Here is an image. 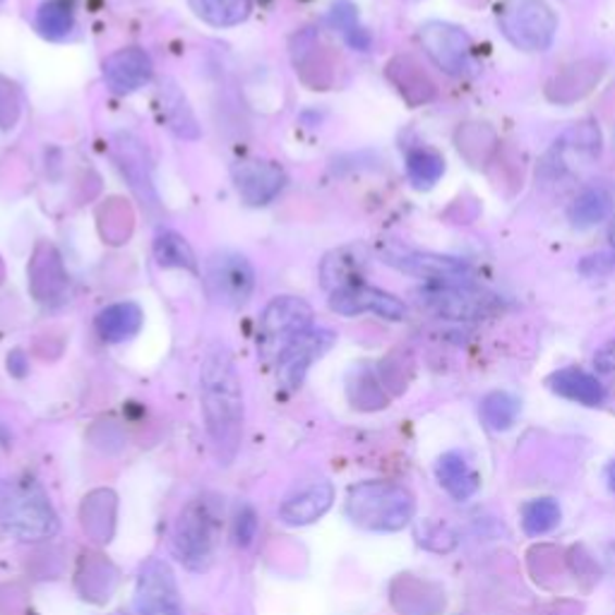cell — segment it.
<instances>
[{"label": "cell", "instance_id": "cell-31", "mask_svg": "<svg viewBox=\"0 0 615 615\" xmlns=\"http://www.w3.org/2000/svg\"><path fill=\"white\" fill-rule=\"evenodd\" d=\"M258 534V515L255 510L250 505H241L236 512V522H234V539L241 549H248L250 543L255 541Z\"/></svg>", "mask_w": 615, "mask_h": 615}, {"label": "cell", "instance_id": "cell-2", "mask_svg": "<svg viewBox=\"0 0 615 615\" xmlns=\"http://www.w3.org/2000/svg\"><path fill=\"white\" fill-rule=\"evenodd\" d=\"M0 524L20 541H47L61 529L47 491L29 474L0 484Z\"/></svg>", "mask_w": 615, "mask_h": 615}, {"label": "cell", "instance_id": "cell-7", "mask_svg": "<svg viewBox=\"0 0 615 615\" xmlns=\"http://www.w3.org/2000/svg\"><path fill=\"white\" fill-rule=\"evenodd\" d=\"M204 289L216 305L243 308L255 289V269L236 250H216L204 265Z\"/></svg>", "mask_w": 615, "mask_h": 615}, {"label": "cell", "instance_id": "cell-22", "mask_svg": "<svg viewBox=\"0 0 615 615\" xmlns=\"http://www.w3.org/2000/svg\"><path fill=\"white\" fill-rule=\"evenodd\" d=\"M142 321V308L133 301H123L104 308V311L97 315L95 327L99 337L109 341V344H121V341H128L140 332Z\"/></svg>", "mask_w": 615, "mask_h": 615}, {"label": "cell", "instance_id": "cell-24", "mask_svg": "<svg viewBox=\"0 0 615 615\" xmlns=\"http://www.w3.org/2000/svg\"><path fill=\"white\" fill-rule=\"evenodd\" d=\"M154 260L159 267L164 269H188V272H198V260L196 253H192L190 243L186 241L184 236L164 229L159 231L154 238Z\"/></svg>", "mask_w": 615, "mask_h": 615}, {"label": "cell", "instance_id": "cell-16", "mask_svg": "<svg viewBox=\"0 0 615 615\" xmlns=\"http://www.w3.org/2000/svg\"><path fill=\"white\" fill-rule=\"evenodd\" d=\"M332 500L335 486L321 478V481L305 484L299 491L287 495V500H284L279 507V517L291 524V527H305V524L321 519L325 512L332 507Z\"/></svg>", "mask_w": 615, "mask_h": 615}, {"label": "cell", "instance_id": "cell-1", "mask_svg": "<svg viewBox=\"0 0 615 615\" xmlns=\"http://www.w3.org/2000/svg\"><path fill=\"white\" fill-rule=\"evenodd\" d=\"M200 400L204 424L222 464H231L243 436V392L231 351L214 347L200 368Z\"/></svg>", "mask_w": 615, "mask_h": 615}, {"label": "cell", "instance_id": "cell-11", "mask_svg": "<svg viewBox=\"0 0 615 615\" xmlns=\"http://www.w3.org/2000/svg\"><path fill=\"white\" fill-rule=\"evenodd\" d=\"M135 613L138 615H184V601L174 569L168 563L150 557L138 575L135 587Z\"/></svg>", "mask_w": 615, "mask_h": 615}, {"label": "cell", "instance_id": "cell-10", "mask_svg": "<svg viewBox=\"0 0 615 615\" xmlns=\"http://www.w3.org/2000/svg\"><path fill=\"white\" fill-rule=\"evenodd\" d=\"M382 262L387 265L404 272V275H412L418 279H428L432 284L438 281H464L469 277V262L450 258V255H438L428 253V250L409 248L402 243H385L382 250Z\"/></svg>", "mask_w": 615, "mask_h": 615}, {"label": "cell", "instance_id": "cell-9", "mask_svg": "<svg viewBox=\"0 0 615 615\" xmlns=\"http://www.w3.org/2000/svg\"><path fill=\"white\" fill-rule=\"evenodd\" d=\"M418 39L442 73L452 77L474 73V43L464 29L448 25V22H428L421 27Z\"/></svg>", "mask_w": 615, "mask_h": 615}, {"label": "cell", "instance_id": "cell-18", "mask_svg": "<svg viewBox=\"0 0 615 615\" xmlns=\"http://www.w3.org/2000/svg\"><path fill=\"white\" fill-rule=\"evenodd\" d=\"M366 248L363 246H344L339 250H332L321 265V281L323 289L335 293L339 289L354 287L361 284L363 272H366Z\"/></svg>", "mask_w": 615, "mask_h": 615}, {"label": "cell", "instance_id": "cell-28", "mask_svg": "<svg viewBox=\"0 0 615 615\" xmlns=\"http://www.w3.org/2000/svg\"><path fill=\"white\" fill-rule=\"evenodd\" d=\"M522 529L527 537L551 534L561 522V505L553 498H534L522 505Z\"/></svg>", "mask_w": 615, "mask_h": 615}, {"label": "cell", "instance_id": "cell-25", "mask_svg": "<svg viewBox=\"0 0 615 615\" xmlns=\"http://www.w3.org/2000/svg\"><path fill=\"white\" fill-rule=\"evenodd\" d=\"M190 8L212 27H236L250 17V0H190Z\"/></svg>", "mask_w": 615, "mask_h": 615}, {"label": "cell", "instance_id": "cell-19", "mask_svg": "<svg viewBox=\"0 0 615 615\" xmlns=\"http://www.w3.org/2000/svg\"><path fill=\"white\" fill-rule=\"evenodd\" d=\"M549 387L563 400L577 402L582 406H601L606 402V387L601 385L597 375L575 366L555 371L549 378Z\"/></svg>", "mask_w": 615, "mask_h": 615}, {"label": "cell", "instance_id": "cell-15", "mask_svg": "<svg viewBox=\"0 0 615 615\" xmlns=\"http://www.w3.org/2000/svg\"><path fill=\"white\" fill-rule=\"evenodd\" d=\"M154 75L152 59L142 49H121L104 61V79L116 95H133Z\"/></svg>", "mask_w": 615, "mask_h": 615}, {"label": "cell", "instance_id": "cell-4", "mask_svg": "<svg viewBox=\"0 0 615 615\" xmlns=\"http://www.w3.org/2000/svg\"><path fill=\"white\" fill-rule=\"evenodd\" d=\"M219 512L210 498L190 500L180 512L174 529V555L186 567L204 573L214 563L216 543H219Z\"/></svg>", "mask_w": 615, "mask_h": 615}, {"label": "cell", "instance_id": "cell-26", "mask_svg": "<svg viewBox=\"0 0 615 615\" xmlns=\"http://www.w3.org/2000/svg\"><path fill=\"white\" fill-rule=\"evenodd\" d=\"M75 27L73 0H47L37 13V29L51 41H61Z\"/></svg>", "mask_w": 615, "mask_h": 615}, {"label": "cell", "instance_id": "cell-33", "mask_svg": "<svg viewBox=\"0 0 615 615\" xmlns=\"http://www.w3.org/2000/svg\"><path fill=\"white\" fill-rule=\"evenodd\" d=\"M594 366L603 375H615V339L606 341L594 356Z\"/></svg>", "mask_w": 615, "mask_h": 615}, {"label": "cell", "instance_id": "cell-23", "mask_svg": "<svg viewBox=\"0 0 615 615\" xmlns=\"http://www.w3.org/2000/svg\"><path fill=\"white\" fill-rule=\"evenodd\" d=\"M613 208L615 198L606 186H589L569 204L567 219L575 229H591V226L606 222Z\"/></svg>", "mask_w": 615, "mask_h": 615}, {"label": "cell", "instance_id": "cell-30", "mask_svg": "<svg viewBox=\"0 0 615 615\" xmlns=\"http://www.w3.org/2000/svg\"><path fill=\"white\" fill-rule=\"evenodd\" d=\"M20 116V95L13 83L0 77V128H13Z\"/></svg>", "mask_w": 615, "mask_h": 615}, {"label": "cell", "instance_id": "cell-8", "mask_svg": "<svg viewBox=\"0 0 615 615\" xmlns=\"http://www.w3.org/2000/svg\"><path fill=\"white\" fill-rule=\"evenodd\" d=\"M313 327V308L296 296H279L260 317L258 344L265 356H279V351L305 329Z\"/></svg>", "mask_w": 615, "mask_h": 615}, {"label": "cell", "instance_id": "cell-13", "mask_svg": "<svg viewBox=\"0 0 615 615\" xmlns=\"http://www.w3.org/2000/svg\"><path fill=\"white\" fill-rule=\"evenodd\" d=\"M329 308L335 313L354 317L363 313H373L385 321L400 323L406 317V305L397 299V296L387 293L382 289L368 287V284H354V287L339 289L335 293H329Z\"/></svg>", "mask_w": 615, "mask_h": 615}, {"label": "cell", "instance_id": "cell-5", "mask_svg": "<svg viewBox=\"0 0 615 615\" xmlns=\"http://www.w3.org/2000/svg\"><path fill=\"white\" fill-rule=\"evenodd\" d=\"M416 296L418 303L432 315L460 323L486 321V317L498 315L505 305L498 293L472 287L466 281H438L416 291Z\"/></svg>", "mask_w": 615, "mask_h": 615}, {"label": "cell", "instance_id": "cell-32", "mask_svg": "<svg viewBox=\"0 0 615 615\" xmlns=\"http://www.w3.org/2000/svg\"><path fill=\"white\" fill-rule=\"evenodd\" d=\"M329 25H332L335 29H339L341 34H351L354 29H359V13H356V8L349 3V0H337V3L332 5V10H329Z\"/></svg>", "mask_w": 615, "mask_h": 615}, {"label": "cell", "instance_id": "cell-6", "mask_svg": "<svg viewBox=\"0 0 615 615\" xmlns=\"http://www.w3.org/2000/svg\"><path fill=\"white\" fill-rule=\"evenodd\" d=\"M495 20L512 47L522 51H545L553 47L557 17L543 0H500Z\"/></svg>", "mask_w": 615, "mask_h": 615}, {"label": "cell", "instance_id": "cell-3", "mask_svg": "<svg viewBox=\"0 0 615 615\" xmlns=\"http://www.w3.org/2000/svg\"><path fill=\"white\" fill-rule=\"evenodd\" d=\"M347 517L366 531H402L414 519L416 500L392 481H363L349 488Z\"/></svg>", "mask_w": 615, "mask_h": 615}, {"label": "cell", "instance_id": "cell-17", "mask_svg": "<svg viewBox=\"0 0 615 615\" xmlns=\"http://www.w3.org/2000/svg\"><path fill=\"white\" fill-rule=\"evenodd\" d=\"M116 154H118V166L123 171V176L128 178L135 196H138L142 204H147L150 210H156L159 200H156V192L152 186L150 166H147V152L142 150V145L135 138H130V135H118Z\"/></svg>", "mask_w": 615, "mask_h": 615}, {"label": "cell", "instance_id": "cell-35", "mask_svg": "<svg viewBox=\"0 0 615 615\" xmlns=\"http://www.w3.org/2000/svg\"><path fill=\"white\" fill-rule=\"evenodd\" d=\"M608 238H611V246L615 248V222L611 224V231H608Z\"/></svg>", "mask_w": 615, "mask_h": 615}, {"label": "cell", "instance_id": "cell-27", "mask_svg": "<svg viewBox=\"0 0 615 615\" xmlns=\"http://www.w3.org/2000/svg\"><path fill=\"white\" fill-rule=\"evenodd\" d=\"M406 174L414 188L428 190L438 184L442 174H445V159H442L436 150L418 147V150H412L406 156Z\"/></svg>", "mask_w": 615, "mask_h": 615}, {"label": "cell", "instance_id": "cell-12", "mask_svg": "<svg viewBox=\"0 0 615 615\" xmlns=\"http://www.w3.org/2000/svg\"><path fill=\"white\" fill-rule=\"evenodd\" d=\"M335 332H329L325 327H311L303 335L289 341L287 347L279 351L277 356V378L287 387V390H296L301 387L308 371L315 361H321L329 349L335 347Z\"/></svg>", "mask_w": 615, "mask_h": 615}, {"label": "cell", "instance_id": "cell-34", "mask_svg": "<svg viewBox=\"0 0 615 615\" xmlns=\"http://www.w3.org/2000/svg\"><path fill=\"white\" fill-rule=\"evenodd\" d=\"M606 484H608L611 491L615 493V460L606 466Z\"/></svg>", "mask_w": 615, "mask_h": 615}, {"label": "cell", "instance_id": "cell-29", "mask_svg": "<svg viewBox=\"0 0 615 615\" xmlns=\"http://www.w3.org/2000/svg\"><path fill=\"white\" fill-rule=\"evenodd\" d=\"M519 416V400L510 392H491L481 402V418L491 430H507Z\"/></svg>", "mask_w": 615, "mask_h": 615}, {"label": "cell", "instance_id": "cell-20", "mask_svg": "<svg viewBox=\"0 0 615 615\" xmlns=\"http://www.w3.org/2000/svg\"><path fill=\"white\" fill-rule=\"evenodd\" d=\"M436 478L438 484L445 488V493L454 500H469L476 495L478 486H481V476L472 466V462L466 460L464 452H445L436 462Z\"/></svg>", "mask_w": 615, "mask_h": 615}, {"label": "cell", "instance_id": "cell-14", "mask_svg": "<svg viewBox=\"0 0 615 615\" xmlns=\"http://www.w3.org/2000/svg\"><path fill=\"white\" fill-rule=\"evenodd\" d=\"M234 184L238 196L243 198L250 208H262L275 200L284 184H287V174L275 162H265V159H243L234 166Z\"/></svg>", "mask_w": 615, "mask_h": 615}, {"label": "cell", "instance_id": "cell-21", "mask_svg": "<svg viewBox=\"0 0 615 615\" xmlns=\"http://www.w3.org/2000/svg\"><path fill=\"white\" fill-rule=\"evenodd\" d=\"M159 111H162V121L171 133H176L184 140H198L200 138V125L196 113H192L186 95L180 92L174 79H164L159 87Z\"/></svg>", "mask_w": 615, "mask_h": 615}]
</instances>
